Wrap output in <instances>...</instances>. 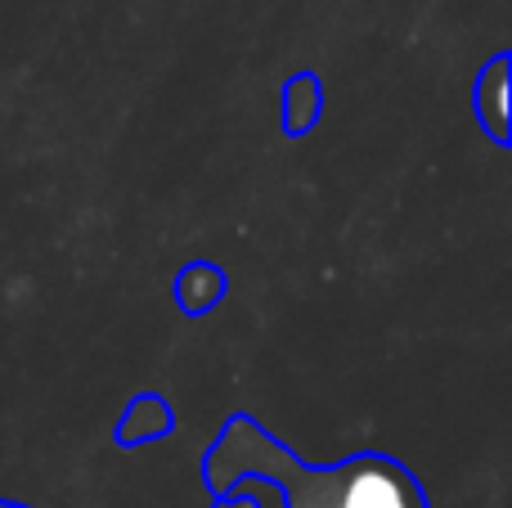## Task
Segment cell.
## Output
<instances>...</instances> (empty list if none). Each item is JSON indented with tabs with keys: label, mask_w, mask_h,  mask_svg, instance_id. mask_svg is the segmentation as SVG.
<instances>
[{
	"label": "cell",
	"mask_w": 512,
	"mask_h": 508,
	"mask_svg": "<svg viewBox=\"0 0 512 508\" xmlns=\"http://www.w3.org/2000/svg\"><path fill=\"white\" fill-rule=\"evenodd\" d=\"M279 108H283V135H310L324 113V86H319L315 72H292L283 81V95H279Z\"/></svg>",
	"instance_id": "5b68a950"
},
{
	"label": "cell",
	"mask_w": 512,
	"mask_h": 508,
	"mask_svg": "<svg viewBox=\"0 0 512 508\" xmlns=\"http://www.w3.org/2000/svg\"><path fill=\"white\" fill-rule=\"evenodd\" d=\"M203 482L212 500H225L239 482L279 491L283 508H432L414 468L400 459L360 450L337 464H306L261 419L230 414L203 455Z\"/></svg>",
	"instance_id": "6da1fadb"
},
{
	"label": "cell",
	"mask_w": 512,
	"mask_h": 508,
	"mask_svg": "<svg viewBox=\"0 0 512 508\" xmlns=\"http://www.w3.org/2000/svg\"><path fill=\"white\" fill-rule=\"evenodd\" d=\"M176 306L189 315V320H198V315L216 311V306L225 302V293H230V275H225L216 261H189V266L176 270Z\"/></svg>",
	"instance_id": "277c9868"
},
{
	"label": "cell",
	"mask_w": 512,
	"mask_h": 508,
	"mask_svg": "<svg viewBox=\"0 0 512 508\" xmlns=\"http://www.w3.org/2000/svg\"><path fill=\"white\" fill-rule=\"evenodd\" d=\"M212 508H261V486L256 482H239L225 500H216Z\"/></svg>",
	"instance_id": "8992f818"
},
{
	"label": "cell",
	"mask_w": 512,
	"mask_h": 508,
	"mask_svg": "<svg viewBox=\"0 0 512 508\" xmlns=\"http://www.w3.org/2000/svg\"><path fill=\"white\" fill-rule=\"evenodd\" d=\"M508 72H512V54L499 50L486 68L472 81V113H477V126L490 135L495 149H508L512 144V95H508Z\"/></svg>",
	"instance_id": "7a4b0ae2"
},
{
	"label": "cell",
	"mask_w": 512,
	"mask_h": 508,
	"mask_svg": "<svg viewBox=\"0 0 512 508\" xmlns=\"http://www.w3.org/2000/svg\"><path fill=\"white\" fill-rule=\"evenodd\" d=\"M0 508H32V504H18V500H0Z\"/></svg>",
	"instance_id": "52a82bcc"
},
{
	"label": "cell",
	"mask_w": 512,
	"mask_h": 508,
	"mask_svg": "<svg viewBox=\"0 0 512 508\" xmlns=\"http://www.w3.org/2000/svg\"><path fill=\"white\" fill-rule=\"evenodd\" d=\"M176 432V410H171L167 396L158 392H140L131 396V405L122 410L113 428V441L122 450H140V446H153V441H167Z\"/></svg>",
	"instance_id": "3957f363"
}]
</instances>
